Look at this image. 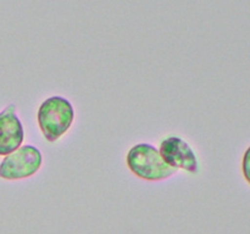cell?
Returning a JSON list of instances; mask_svg holds the SVG:
<instances>
[{"label": "cell", "instance_id": "obj_1", "mask_svg": "<svg viewBox=\"0 0 250 234\" xmlns=\"http://www.w3.org/2000/svg\"><path fill=\"white\" fill-rule=\"evenodd\" d=\"M75 111L71 102L62 97H50L42 102L37 114L39 128L48 141H56L71 128Z\"/></svg>", "mask_w": 250, "mask_h": 234}, {"label": "cell", "instance_id": "obj_2", "mask_svg": "<svg viewBox=\"0 0 250 234\" xmlns=\"http://www.w3.org/2000/svg\"><path fill=\"white\" fill-rule=\"evenodd\" d=\"M126 162L131 172L148 182H156L170 178L176 173L161 157L160 151L148 143L132 146L127 154Z\"/></svg>", "mask_w": 250, "mask_h": 234}, {"label": "cell", "instance_id": "obj_3", "mask_svg": "<svg viewBox=\"0 0 250 234\" xmlns=\"http://www.w3.org/2000/svg\"><path fill=\"white\" fill-rule=\"evenodd\" d=\"M43 156L33 145H23L5 156L0 162V178L17 180L36 175L42 167Z\"/></svg>", "mask_w": 250, "mask_h": 234}, {"label": "cell", "instance_id": "obj_4", "mask_svg": "<svg viewBox=\"0 0 250 234\" xmlns=\"http://www.w3.org/2000/svg\"><path fill=\"white\" fill-rule=\"evenodd\" d=\"M160 155L170 167L197 173L199 170L197 156L189 144L178 136H168L160 144Z\"/></svg>", "mask_w": 250, "mask_h": 234}, {"label": "cell", "instance_id": "obj_5", "mask_svg": "<svg viewBox=\"0 0 250 234\" xmlns=\"http://www.w3.org/2000/svg\"><path fill=\"white\" fill-rule=\"evenodd\" d=\"M23 139V126L16 114V106L10 104L0 112V156H7L21 148Z\"/></svg>", "mask_w": 250, "mask_h": 234}, {"label": "cell", "instance_id": "obj_6", "mask_svg": "<svg viewBox=\"0 0 250 234\" xmlns=\"http://www.w3.org/2000/svg\"><path fill=\"white\" fill-rule=\"evenodd\" d=\"M242 171L247 182L250 184V146L246 150L243 155V161H242Z\"/></svg>", "mask_w": 250, "mask_h": 234}]
</instances>
